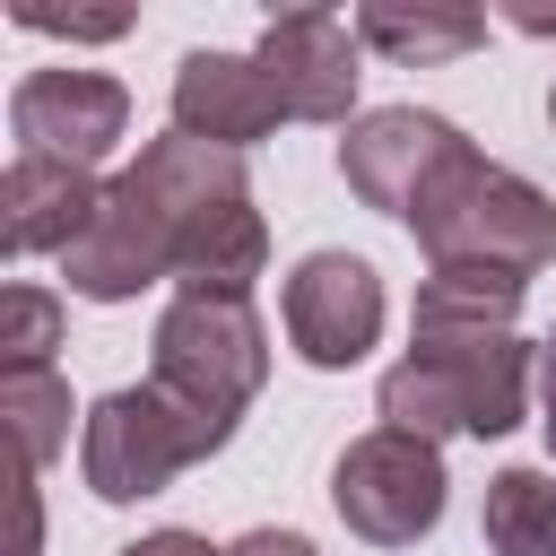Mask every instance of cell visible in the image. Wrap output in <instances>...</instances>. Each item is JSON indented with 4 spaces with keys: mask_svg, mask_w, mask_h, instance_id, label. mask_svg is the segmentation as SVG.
Listing matches in <instances>:
<instances>
[{
    "mask_svg": "<svg viewBox=\"0 0 556 556\" xmlns=\"http://www.w3.org/2000/svg\"><path fill=\"white\" fill-rule=\"evenodd\" d=\"M148 382L235 443V417L269 382V330H261L252 295H174L148 339Z\"/></svg>",
    "mask_w": 556,
    "mask_h": 556,
    "instance_id": "277c9868",
    "label": "cell"
},
{
    "mask_svg": "<svg viewBox=\"0 0 556 556\" xmlns=\"http://www.w3.org/2000/svg\"><path fill=\"white\" fill-rule=\"evenodd\" d=\"M539 426H547V452H556V330L539 339Z\"/></svg>",
    "mask_w": 556,
    "mask_h": 556,
    "instance_id": "7402d4cb",
    "label": "cell"
},
{
    "mask_svg": "<svg viewBox=\"0 0 556 556\" xmlns=\"http://www.w3.org/2000/svg\"><path fill=\"white\" fill-rule=\"evenodd\" d=\"M165 113H174L182 139H208V148H235V156L261 148V139L287 122L252 52H182V61H174V96H165Z\"/></svg>",
    "mask_w": 556,
    "mask_h": 556,
    "instance_id": "7c38bea8",
    "label": "cell"
},
{
    "mask_svg": "<svg viewBox=\"0 0 556 556\" xmlns=\"http://www.w3.org/2000/svg\"><path fill=\"white\" fill-rule=\"evenodd\" d=\"M521 295L530 278H504V269H426L408 330H513Z\"/></svg>",
    "mask_w": 556,
    "mask_h": 556,
    "instance_id": "9a60e30c",
    "label": "cell"
},
{
    "mask_svg": "<svg viewBox=\"0 0 556 556\" xmlns=\"http://www.w3.org/2000/svg\"><path fill=\"white\" fill-rule=\"evenodd\" d=\"M469 156V139H460V122H443V113H417V104H374V113H356L348 122V139H339V174H348V191L365 200V208H382V217H417V200L443 182V165H460Z\"/></svg>",
    "mask_w": 556,
    "mask_h": 556,
    "instance_id": "52a82bcc",
    "label": "cell"
},
{
    "mask_svg": "<svg viewBox=\"0 0 556 556\" xmlns=\"http://www.w3.org/2000/svg\"><path fill=\"white\" fill-rule=\"evenodd\" d=\"M52 348H61V295L9 287L0 295V374H52Z\"/></svg>",
    "mask_w": 556,
    "mask_h": 556,
    "instance_id": "ac0fdd59",
    "label": "cell"
},
{
    "mask_svg": "<svg viewBox=\"0 0 556 556\" xmlns=\"http://www.w3.org/2000/svg\"><path fill=\"white\" fill-rule=\"evenodd\" d=\"M156 217H165V243H174V295H252V278L269 269V217L252 208V174L235 148H208V139H148L130 165H122Z\"/></svg>",
    "mask_w": 556,
    "mask_h": 556,
    "instance_id": "6da1fadb",
    "label": "cell"
},
{
    "mask_svg": "<svg viewBox=\"0 0 556 556\" xmlns=\"http://www.w3.org/2000/svg\"><path fill=\"white\" fill-rule=\"evenodd\" d=\"M122 556H226V547H208L200 530H148V539H130Z\"/></svg>",
    "mask_w": 556,
    "mask_h": 556,
    "instance_id": "44dd1931",
    "label": "cell"
},
{
    "mask_svg": "<svg viewBox=\"0 0 556 556\" xmlns=\"http://www.w3.org/2000/svg\"><path fill=\"white\" fill-rule=\"evenodd\" d=\"M408 235H417L426 269H504V278H539V269L556 261V200H547L530 174H513V165H495V156L469 148V156L443 165V182L417 200Z\"/></svg>",
    "mask_w": 556,
    "mask_h": 556,
    "instance_id": "3957f363",
    "label": "cell"
},
{
    "mask_svg": "<svg viewBox=\"0 0 556 556\" xmlns=\"http://www.w3.org/2000/svg\"><path fill=\"white\" fill-rule=\"evenodd\" d=\"M61 278H70V295H87V304H130L139 287L174 278L165 217H156V200H148L130 174H113V182H104V208H96V217H87V235L61 252Z\"/></svg>",
    "mask_w": 556,
    "mask_h": 556,
    "instance_id": "8fae6325",
    "label": "cell"
},
{
    "mask_svg": "<svg viewBox=\"0 0 556 556\" xmlns=\"http://www.w3.org/2000/svg\"><path fill=\"white\" fill-rule=\"evenodd\" d=\"M382 278L365 252H304L278 287V321H287V348L321 374H348L365 365V348L382 339Z\"/></svg>",
    "mask_w": 556,
    "mask_h": 556,
    "instance_id": "ba28073f",
    "label": "cell"
},
{
    "mask_svg": "<svg viewBox=\"0 0 556 556\" xmlns=\"http://www.w3.org/2000/svg\"><path fill=\"white\" fill-rule=\"evenodd\" d=\"M104 208V182L87 174V165H61V156H9V174H0V235H9V252L26 261V252H70L78 235H87V217Z\"/></svg>",
    "mask_w": 556,
    "mask_h": 556,
    "instance_id": "4fadbf2b",
    "label": "cell"
},
{
    "mask_svg": "<svg viewBox=\"0 0 556 556\" xmlns=\"http://www.w3.org/2000/svg\"><path fill=\"white\" fill-rule=\"evenodd\" d=\"M547 130H556V87H547Z\"/></svg>",
    "mask_w": 556,
    "mask_h": 556,
    "instance_id": "cb8c5ba5",
    "label": "cell"
},
{
    "mask_svg": "<svg viewBox=\"0 0 556 556\" xmlns=\"http://www.w3.org/2000/svg\"><path fill=\"white\" fill-rule=\"evenodd\" d=\"M530 382H539V348L521 330H408V356L374 382L382 426L443 443V434H513L530 417Z\"/></svg>",
    "mask_w": 556,
    "mask_h": 556,
    "instance_id": "7a4b0ae2",
    "label": "cell"
},
{
    "mask_svg": "<svg viewBox=\"0 0 556 556\" xmlns=\"http://www.w3.org/2000/svg\"><path fill=\"white\" fill-rule=\"evenodd\" d=\"M252 61H261V78H269V96H278L287 122H348L356 113V78H365L356 70V17H339V9H287V17L261 26Z\"/></svg>",
    "mask_w": 556,
    "mask_h": 556,
    "instance_id": "30bf717a",
    "label": "cell"
},
{
    "mask_svg": "<svg viewBox=\"0 0 556 556\" xmlns=\"http://www.w3.org/2000/svg\"><path fill=\"white\" fill-rule=\"evenodd\" d=\"M26 35H70V43H113L130 35V9H43V0H17L9 9Z\"/></svg>",
    "mask_w": 556,
    "mask_h": 556,
    "instance_id": "d6986e66",
    "label": "cell"
},
{
    "mask_svg": "<svg viewBox=\"0 0 556 556\" xmlns=\"http://www.w3.org/2000/svg\"><path fill=\"white\" fill-rule=\"evenodd\" d=\"M226 556H321V547H313L304 530H243Z\"/></svg>",
    "mask_w": 556,
    "mask_h": 556,
    "instance_id": "ffe728a7",
    "label": "cell"
},
{
    "mask_svg": "<svg viewBox=\"0 0 556 556\" xmlns=\"http://www.w3.org/2000/svg\"><path fill=\"white\" fill-rule=\"evenodd\" d=\"M208 452H226V434L182 400H165L156 382H122L78 417V478L96 504H148Z\"/></svg>",
    "mask_w": 556,
    "mask_h": 556,
    "instance_id": "5b68a950",
    "label": "cell"
},
{
    "mask_svg": "<svg viewBox=\"0 0 556 556\" xmlns=\"http://www.w3.org/2000/svg\"><path fill=\"white\" fill-rule=\"evenodd\" d=\"M443 495H452L443 443H417V434H400V426L356 434V443L339 452V469H330V504H339V521H348L365 547H417V539L443 521Z\"/></svg>",
    "mask_w": 556,
    "mask_h": 556,
    "instance_id": "8992f818",
    "label": "cell"
},
{
    "mask_svg": "<svg viewBox=\"0 0 556 556\" xmlns=\"http://www.w3.org/2000/svg\"><path fill=\"white\" fill-rule=\"evenodd\" d=\"M356 43H374L400 70H434V61L478 52L486 43V17L478 9H391V0H374V9H356Z\"/></svg>",
    "mask_w": 556,
    "mask_h": 556,
    "instance_id": "5bb4252c",
    "label": "cell"
},
{
    "mask_svg": "<svg viewBox=\"0 0 556 556\" xmlns=\"http://www.w3.org/2000/svg\"><path fill=\"white\" fill-rule=\"evenodd\" d=\"M478 530L495 556H556V469H495Z\"/></svg>",
    "mask_w": 556,
    "mask_h": 556,
    "instance_id": "2e32d148",
    "label": "cell"
},
{
    "mask_svg": "<svg viewBox=\"0 0 556 556\" xmlns=\"http://www.w3.org/2000/svg\"><path fill=\"white\" fill-rule=\"evenodd\" d=\"M0 417L17 434V469H52L70 452V382L61 374H0Z\"/></svg>",
    "mask_w": 556,
    "mask_h": 556,
    "instance_id": "e0dca14e",
    "label": "cell"
},
{
    "mask_svg": "<svg viewBox=\"0 0 556 556\" xmlns=\"http://www.w3.org/2000/svg\"><path fill=\"white\" fill-rule=\"evenodd\" d=\"M9 130H17V156H61L96 174L130 130V87L104 70H26L9 87Z\"/></svg>",
    "mask_w": 556,
    "mask_h": 556,
    "instance_id": "9c48e42d",
    "label": "cell"
},
{
    "mask_svg": "<svg viewBox=\"0 0 556 556\" xmlns=\"http://www.w3.org/2000/svg\"><path fill=\"white\" fill-rule=\"evenodd\" d=\"M513 26L521 35H556V9H513Z\"/></svg>",
    "mask_w": 556,
    "mask_h": 556,
    "instance_id": "603a6c76",
    "label": "cell"
}]
</instances>
